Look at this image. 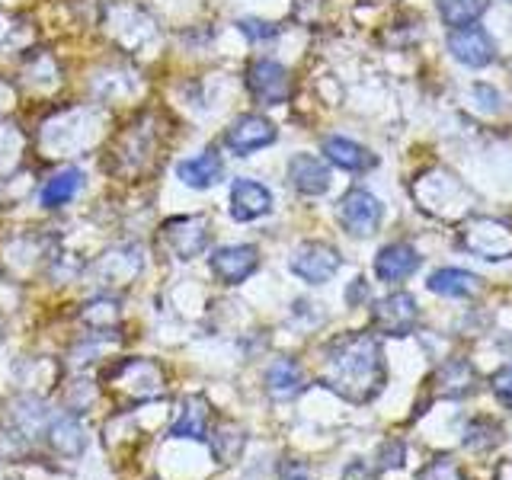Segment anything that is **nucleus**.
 Returning a JSON list of instances; mask_svg holds the SVG:
<instances>
[{
    "label": "nucleus",
    "mask_w": 512,
    "mask_h": 480,
    "mask_svg": "<svg viewBox=\"0 0 512 480\" xmlns=\"http://www.w3.org/2000/svg\"><path fill=\"white\" fill-rule=\"evenodd\" d=\"M272 212V192L256 180H237L231 186V215L237 221H256Z\"/></svg>",
    "instance_id": "12"
},
{
    "label": "nucleus",
    "mask_w": 512,
    "mask_h": 480,
    "mask_svg": "<svg viewBox=\"0 0 512 480\" xmlns=\"http://www.w3.org/2000/svg\"><path fill=\"white\" fill-rule=\"evenodd\" d=\"M493 391L512 404V365H503L500 372L493 375Z\"/></svg>",
    "instance_id": "29"
},
{
    "label": "nucleus",
    "mask_w": 512,
    "mask_h": 480,
    "mask_svg": "<svg viewBox=\"0 0 512 480\" xmlns=\"http://www.w3.org/2000/svg\"><path fill=\"white\" fill-rule=\"evenodd\" d=\"M84 320L93 330H112V327L119 324V304L112 301V298H100L96 304H87Z\"/></svg>",
    "instance_id": "25"
},
{
    "label": "nucleus",
    "mask_w": 512,
    "mask_h": 480,
    "mask_svg": "<svg viewBox=\"0 0 512 480\" xmlns=\"http://www.w3.org/2000/svg\"><path fill=\"white\" fill-rule=\"evenodd\" d=\"M324 384L352 404H368L384 384V356L375 336H340L324 359Z\"/></svg>",
    "instance_id": "1"
},
{
    "label": "nucleus",
    "mask_w": 512,
    "mask_h": 480,
    "mask_svg": "<svg viewBox=\"0 0 512 480\" xmlns=\"http://www.w3.org/2000/svg\"><path fill=\"white\" fill-rule=\"evenodd\" d=\"M288 480H308V477H301V474H298V477H288Z\"/></svg>",
    "instance_id": "32"
},
{
    "label": "nucleus",
    "mask_w": 512,
    "mask_h": 480,
    "mask_svg": "<svg viewBox=\"0 0 512 480\" xmlns=\"http://www.w3.org/2000/svg\"><path fill=\"white\" fill-rule=\"evenodd\" d=\"M461 247L484 256V260H506V256H512V228L493 218H477L464 228Z\"/></svg>",
    "instance_id": "4"
},
{
    "label": "nucleus",
    "mask_w": 512,
    "mask_h": 480,
    "mask_svg": "<svg viewBox=\"0 0 512 480\" xmlns=\"http://www.w3.org/2000/svg\"><path fill=\"white\" fill-rule=\"evenodd\" d=\"M420 480H468L464 471L452 458H436L432 464H426V471L420 474Z\"/></svg>",
    "instance_id": "26"
},
{
    "label": "nucleus",
    "mask_w": 512,
    "mask_h": 480,
    "mask_svg": "<svg viewBox=\"0 0 512 480\" xmlns=\"http://www.w3.org/2000/svg\"><path fill=\"white\" fill-rule=\"evenodd\" d=\"M240 29H244V36L253 39V42H266V39H272L279 32L276 26L263 23V20H240Z\"/></svg>",
    "instance_id": "27"
},
{
    "label": "nucleus",
    "mask_w": 512,
    "mask_h": 480,
    "mask_svg": "<svg viewBox=\"0 0 512 480\" xmlns=\"http://www.w3.org/2000/svg\"><path fill=\"white\" fill-rule=\"evenodd\" d=\"M381 215H384L381 202L372 196V192H365V189H349L346 196H343V202H340V221H343V228L349 234H356V237L375 234L378 224H381Z\"/></svg>",
    "instance_id": "6"
},
{
    "label": "nucleus",
    "mask_w": 512,
    "mask_h": 480,
    "mask_svg": "<svg viewBox=\"0 0 512 480\" xmlns=\"http://www.w3.org/2000/svg\"><path fill=\"white\" fill-rule=\"evenodd\" d=\"M45 439L58 455L74 458V455L84 452V429H80V423L74 420V416H58V420L48 426Z\"/></svg>",
    "instance_id": "20"
},
{
    "label": "nucleus",
    "mask_w": 512,
    "mask_h": 480,
    "mask_svg": "<svg viewBox=\"0 0 512 480\" xmlns=\"http://www.w3.org/2000/svg\"><path fill=\"white\" fill-rule=\"evenodd\" d=\"M340 269V253L330 244H301L292 256V272L311 285H324Z\"/></svg>",
    "instance_id": "8"
},
{
    "label": "nucleus",
    "mask_w": 512,
    "mask_h": 480,
    "mask_svg": "<svg viewBox=\"0 0 512 480\" xmlns=\"http://www.w3.org/2000/svg\"><path fill=\"white\" fill-rule=\"evenodd\" d=\"M324 154L330 164L343 167L349 173H362V170H372L378 164V157L372 151H365L362 144L349 141V138H324Z\"/></svg>",
    "instance_id": "16"
},
{
    "label": "nucleus",
    "mask_w": 512,
    "mask_h": 480,
    "mask_svg": "<svg viewBox=\"0 0 512 480\" xmlns=\"http://www.w3.org/2000/svg\"><path fill=\"white\" fill-rule=\"evenodd\" d=\"M448 48H452V55L458 61L471 64V68H484V64L496 58V45L487 36V29H480V26L455 29L452 36H448Z\"/></svg>",
    "instance_id": "11"
},
{
    "label": "nucleus",
    "mask_w": 512,
    "mask_h": 480,
    "mask_svg": "<svg viewBox=\"0 0 512 480\" xmlns=\"http://www.w3.org/2000/svg\"><path fill=\"white\" fill-rule=\"evenodd\" d=\"M205 426H208V404L202 397H189L183 410H180V420L170 426V436L176 439H205Z\"/></svg>",
    "instance_id": "21"
},
{
    "label": "nucleus",
    "mask_w": 512,
    "mask_h": 480,
    "mask_svg": "<svg viewBox=\"0 0 512 480\" xmlns=\"http://www.w3.org/2000/svg\"><path fill=\"white\" fill-rule=\"evenodd\" d=\"M247 445V436H244V429H240L237 423H221L218 432H215V458L221 464H234L240 458V448Z\"/></svg>",
    "instance_id": "24"
},
{
    "label": "nucleus",
    "mask_w": 512,
    "mask_h": 480,
    "mask_svg": "<svg viewBox=\"0 0 512 480\" xmlns=\"http://www.w3.org/2000/svg\"><path fill=\"white\" fill-rule=\"evenodd\" d=\"M509 4H512V0H509Z\"/></svg>",
    "instance_id": "33"
},
{
    "label": "nucleus",
    "mask_w": 512,
    "mask_h": 480,
    "mask_svg": "<svg viewBox=\"0 0 512 480\" xmlns=\"http://www.w3.org/2000/svg\"><path fill=\"white\" fill-rule=\"evenodd\" d=\"M224 173V164H221V154L215 148H208L196 157L189 160H180V167H176V176L189 186V189H208L221 180Z\"/></svg>",
    "instance_id": "15"
},
{
    "label": "nucleus",
    "mask_w": 512,
    "mask_h": 480,
    "mask_svg": "<svg viewBox=\"0 0 512 480\" xmlns=\"http://www.w3.org/2000/svg\"><path fill=\"white\" fill-rule=\"evenodd\" d=\"M80 183H84V173L74 170V167L55 173L52 180H48V183L39 189V205H42V208H61V205H68V202L77 196Z\"/></svg>",
    "instance_id": "18"
},
{
    "label": "nucleus",
    "mask_w": 512,
    "mask_h": 480,
    "mask_svg": "<svg viewBox=\"0 0 512 480\" xmlns=\"http://www.w3.org/2000/svg\"><path fill=\"white\" fill-rule=\"evenodd\" d=\"M247 90L256 103L263 106H279L288 100V93H292V80H288V71L282 68L279 61H269V58H256L250 61L247 68Z\"/></svg>",
    "instance_id": "3"
},
{
    "label": "nucleus",
    "mask_w": 512,
    "mask_h": 480,
    "mask_svg": "<svg viewBox=\"0 0 512 480\" xmlns=\"http://www.w3.org/2000/svg\"><path fill=\"white\" fill-rule=\"evenodd\" d=\"M429 288L445 298H471L480 288V279L474 272H464V269H439V272H432Z\"/></svg>",
    "instance_id": "19"
},
{
    "label": "nucleus",
    "mask_w": 512,
    "mask_h": 480,
    "mask_svg": "<svg viewBox=\"0 0 512 480\" xmlns=\"http://www.w3.org/2000/svg\"><path fill=\"white\" fill-rule=\"evenodd\" d=\"M487 10V0H439V16L445 26L452 29H464L474 26Z\"/></svg>",
    "instance_id": "22"
},
{
    "label": "nucleus",
    "mask_w": 512,
    "mask_h": 480,
    "mask_svg": "<svg viewBox=\"0 0 512 480\" xmlns=\"http://www.w3.org/2000/svg\"><path fill=\"white\" fill-rule=\"evenodd\" d=\"M404 455H407L404 442L381 445V468H400V464H404Z\"/></svg>",
    "instance_id": "28"
},
{
    "label": "nucleus",
    "mask_w": 512,
    "mask_h": 480,
    "mask_svg": "<svg viewBox=\"0 0 512 480\" xmlns=\"http://www.w3.org/2000/svg\"><path fill=\"white\" fill-rule=\"evenodd\" d=\"M365 295H368V285H365L362 279H356V285H352L349 292H346V301H349V304H356V301L365 298Z\"/></svg>",
    "instance_id": "31"
},
{
    "label": "nucleus",
    "mask_w": 512,
    "mask_h": 480,
    "mask_svg": "<svg viewBox=\"0 0 512 480\" xmlns=\"http://www.w3.org/2000/svg\"><path fill=\"white\" fill-rule=\"evenodd\" d=\"M436 381L442 384V394H445V397L468 394V391H471V384H474V368H471L468 362H461V359H452V362H445V365L439 368Z\"/></svg>",
    "instance_id": "23"
},
{
    "label": "nucleus",
    "mask_w": 512,
    "mask_h": 480,
    "mask_svg": "<svg viewBox=\"0 0 512 480\" xmlns=\"http://www.w3.org/2000/svg\"><path fill=\"white\" fill-rule=\"evenodd\" d=\"M103 381L112 388L122 404H144V400H157L164 394V368L154 359H125L116 362L103 375Z\"/></svg>",
    "instance_id": "2"
},
{
    "label": "nucleus",
    "mask_w": 512,
    "mask_h": 480,
    "mask_svg": "<svg viewBox=\"0 0 512 480\" xmlns=\"http://www.w3.org/2000/svg\"><path fill=\"white\" fill-rule=\"evenodd\" d=\"M416 320H420V308L407 292H394L372 308V324L384 336H407L416 327Z\"/></svg>",
    "instance_id": "5"
},
{
    "label": "nucleus",
    "mask_w": 512,
    "mask_h": 480,
    "mask_svg": "<svg viewBox=\"0 0 512 480\" xmlns=\"http://www.w3.org/2000/svg\"><path fill=\"white\" fill-rule=\"evenodd\" d=\"M164 240L176 260H192L208 247V221L202 215H183L164 224Z\"/></svg>",
    "instance_id": "7"
},
{
    "label": "nucleus",
    "mask_w": 512,
    "mask_h": 480,
    "mask_svg": "<svg viewBox=\"0 0 512 480\" xmlns=\"http://www.w3.org/2000/svg\"><path fill=\"white\" fill-rule=\"evenodd\" d=\"M416 269H420V256L410 244H388L375 256V276L381 282H404Z\"/></svg>",
    "instance_id": "13"
},
{
    "label": "nucleus",
    "mask_w": 512,
    "mask_h": 480,
    "mask_svg": "<svg viewBox=\"0 0 512 480\" xmlns=\"http://www.w3.org/2000/svg\"><path fill=\"white\" fill-rule=\"evenodd\" d=\"M288 180L304 196H320V192L330 189V170L314 154H295L288 160Z\"/></svg>",
    "instance_id": "14"
},
{
    "label": "nucleus",
    "mask_w": 512,
    "mask_h": 480,
    "mask_svg": "<svg viewBox=\"0 0 512 480\" xmlns=\"http://www.w3.org/2000/svg\"><path fill=\"white\" fill-rule=\"evenodd\" d=\"M343 480H378V474L368 468V464H362V461H352L349 468H346V474H343Z\"/></svg>",
    "instance_id": "30"
},
{
    "label": "nucleus",
    "mask_w": 512,
    "mask_h": 480,
    "mask_svg": "<svg viewBox=\"0 0 512 480\" xmlns=\"http://www.w3.org/2000/svg\"><path fill=\"white\" fill-rule=\"evenodd\" d=\"M272 141H276V125L263 116H240L228 128V135H224V144H228V148L240 157H247L253 151H263Z\"/></svg>",
    "instance_id": "10"
},
{
    "label": "nucleus",
    "mask_w": 512,
    "mask_h": 480,
    "mask_svg": "<svg viewBox=\"0 0 512 480\" xmlns=\"http://www.w3.org/2000/svg\"><path fill=\"white\" fill-rule=\"evenodd\" d=\"M208 263H212V272L224 285H240L260 266V253L250 244H231V247H218Z\"/></svg>",
    "instance_id": "9"
},
{
    "label": "nucleus",
    "mask_w": 512,
    "mask_h": 480,
    "mask_svg": "<svg viewBox=\"0 0 512 480\" xmlns=\"http://www.w3.org/2000/svg\"><path fill=\"white\" fill-rule=\"evenodd\" d=\"M304 388V375L295 359H276L269 365L266 372V391L276 397V400H288L295 397Z\"/></svg>",
    "instance_id": "17"
}]
</instances>
